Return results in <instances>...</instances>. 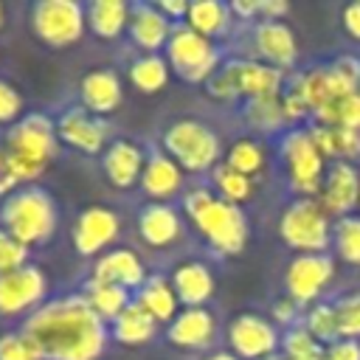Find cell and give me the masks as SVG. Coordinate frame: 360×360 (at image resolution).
Here are the masks:
<instances>
[{
    "label": "cell",
    "instance_id": "obj_37",
    "mask_svg": "<svg viewBox=\"0 0 360 360\" xmlns=\"http://www.w3.org/2000/svg\"><path fill=\"white\" fill-rule=\"evenodd\" d=\"M278 349H281V357L284 360H323V352H326V346L318 343L304 329V323H295V326L284 329Z\"/></svg>",
    "mask_w": 360,
    "mask_h": 360
},
{
    "label": "cell",
    "instance_id": "obj_50",
    "mask_svg": "<svg viewBox=\"0 0 360 360\" xmlns=\"http://www.w3.org/2000/svg\"><path fill=\"white\" fill-rule=\"evenodd\" d=\"M343 28L349 37H354L360 42V0L357 3H349L343 8Z\"/></svg>",
    "mask_w": 360,
    "mask_h": 360
},
{
    "label": "cell",
    "instance_id": "obj_22",
    "mask_svg": "<svg viewBox=\"0 0 360 360\" xmlns=\"http://www.w3.org/2000/svg\"><path fill=\"white\" fill-rule=\"evenodd\" d=\"M169 343L180 349H202L217 335V321L205 307H186L174 315V321L166 329Z\"/></svg>",
    "mask_w": 360,
    "mask_h": 360
},
{
    "label": "cell",
    "instance_id": "obj_34",
    "mask_svg": "<svg viewBox=\"0 0 360 360\" xmlns=\"http://www.w3.org/2000/svg\"><path fill=\"white\" fill-rule=\"evenodd\" d=\"M225 163L231 169H236L239 174H245V177H256L264 169L267 155H264V146L256 138H239V141H233L228 146Z\"/></svg>",
    "mask_w": 360,
    "mask_h": 360
},
{
    "label": "cell",
    "instance_id": "obj_11",
    "mask_svg": "<svg viewBox=\"0 0 360 360\" xmlns=\"http://www.w3.org/2000/svg\"><path fill=\"white\" fill-rule=\"evenodd\" d=\"M228 343L239 360H262L276 354V349L281 346V335L273 321L256 312H239L228 323Z\"/></svg>",
    "mask_w": 360,
    "mask_h": 360
},
{
    "label": "cell",
    "instance_id": "obj_2",
    "mask_svg": "<svg viewBox=\"0 0 360 360\" xmlns=\"http://www.w3.org/2000/svg\"><path fill=\"white\" fill-rule=\"evenodd\" d=\"M186 217L191 219V225L205 236V242L225 256H236L242 253L250 228H248V217L239 205L225 202L222 197H217L208 188H194L186 194L183 200Z\"/></svg>",
    "mask_w": 360,
    "mask_h": 360
},
{
    "label": "cell",
    "instance_id": "obj_16",
    "mask_svg": "<svg viewBox=\"0 0 360 360\" xmlns=\"http://www.w3.org/2000/svg\"><path fill=\"white\" fill-rule=\"evenodd\" d=\"M56 138L84 155H96L107 141V127L98 115L87 112L84 107H70L56 121Z\"/></svg>",
    "mask_w": 360,
    "mask_h": 360
},
{
    "label": "cell",
    "instance_id": "obj_28",
    "mask_svg": "<svg viewBox=\"0 0 360 360\" xmlns=\"http://www.w3.org/2000/svg\"><path fill=\"white\" fill-rule=\"evenodd\" d=\"M155 329H158V321L138 304V301H129L127 309L112 321V338L124 346H143L155 338Z\"/></svg>",
    "mask_w": 360,
    "mask_h": 360
},
{
    "label": "cell",
    "instance_id": "obj_4",
    "mask_svg": "<svg viewBox=\"0 0 360 360\" xmlns=\"http://www.w3.org/2000/svg\"><path fill=\"white\" fill-rule=\"evenodd\" d=\"M3 149L17 172L20 183L34 180L56 158V149H59L56 124L42 112H31V115L20 118L17 124H11Z\"/></svg>",
    "mask_w": 360,
    "mask_h": 360
},
{
    "label": "cell",
    "instance_id": "obj_38",
    "mask_svg": "<svg viewBox=\"0 0 360 360\" xmlns=\"http://www.w3.org/2000/svg\"><path fill=\"white\" fill-rule=\"evenodd\" d=\"M304 329L323 346H332L338 343L343 335H340V323H338V312H335V304H315L309 307V312L304 315Z\"/></svg>",
    "mask_w": 360,
    "mask_h": 360
},
{
    "label": "cell",
    "instance_id": "obj_5",
    "mask_svg": "<svg viewBox=\"0 0 360 360\" xmlns=\"http://www.w3.org/2000/svg\"><path fill=\"white\" fill-rule=\"evenodd\" d=\"M284 73L253 59H231L208 79V93L217 98H267L281 96Z\"/></svg>",
    "mask_w": 360,
    "mask_h": 360
},
{
    "label": "cell",
    "instance_id": "obj_44",
    "mask_svg": "<svg viewBox=\"0 0 360 360\" xmlns=\"http://www.w3.org/2000/svg\"><path fill=\"white\" fill-rule=\"evenodd\" d=\"M323 360H360V340L352 338H340L338 343L326 346Z\"/></svg>",
    "mask_w": 360,
    "mask_h": 360
},
{
    "label": "cell",
    "instance_id": "obj_21",
    "mask_svg": "<svg viewBox=\"0 0 360 360\" xmlns=\"http://www.w3.org/2000/svg\"><path fill=\"white\" fill-rule=\"evenodd\" d=\"M79 96H82V107L93 115H107V112H115L121 98H124V90H121V79L115 70H107V68H98V70H90L82 76V84H79Z\"/></svg>",
    "mask_w": 360,
    "mask_h": 360
},
{
    "label": "cell",
    "instance_id": "obj_9",
    "mask_svg": "<svg viewBox=\"0 0 360 360\" xmlns=\"http://www.w3.org/2000/svg\"><path fill=\"white\" fill-rule=\"evenodd\" d=\"M166 62L183 82H208L219 68V53L211 39L200 37L188 25H174L166 42Z\"/></svg>",
    "mask_w": 360,
    "mask_h": 360
},
{
    "label": "cell",
    "instance_id": "obj_41",
    "mask_svg": "<svg viewBox=\"0 0 360 360\" xmlns=\"http://www.w3.org/2000/svg\"><path fill=\"white\" fill-rule=\"evenodd\" d=\"M25 264H28V248L22 242H17L11 233L0 231V276L14 273Z\"/></svg>",
    "mask_w": 360,
    "mask_h": 360
},
{
    "label": "cell",
    "instance_id": "obj_40",
    "mask_svg": "<svg viewBox=\"0 0 360 360\" xmlns=\"http://www.w3.org/2000/svg\"><path fill=\"white\" fill-rule=\"evenodd\" d=\"M335 312H338L340 335L357 340V338H360V292L343 295V298L335 304Z\"/></svg>",
    "mask_w": 360,
    "mask_h": 360
},
{
    "label": "cell",
    "instance_id": "obj_49",
    "mask_svg": "<svg viewBox=\"0 0 360 360\" xmlns=\"http://www.w3.org/2000/svg\"><path fill=\"white\" fill-rule=\"evenodd\" d=\"M287 11H290V8H287L284 0H259V17H262V22H264V20L281 22V17H284Z\"/></svg>",
    "mask_w": 360,
    "mask_h": 360
},
{
    "label": "cell",
    "instance_id": "obj_17",
    "mask_svg": "<svg viewBox=\"0 0 360 360\" xmlns=\"http://www.w3.org/2000/svg\"><path fill=\"white\" fill-rule=\"evenodd\" d=\"M253 45H256V53L264 65L276 68V70H284V68H292L295 59H298V42H295V34L290 31V25L284 22H276V20H259L256 28H253Z\"/></svg>",
    "mask_w": 360,
    "mask_h": 360
},
{
    "label": "cell",
    "instance_id": "obj_36",
    "mask_svg": "<svg viewBox=\"0 0 360 360\" xmlns=\"http://www.w3.org/2000/svg\"><path fill=\"white\" fill-rule=\"evenodd\" d=\"M332 245L346 264L360 267V214L338 217L332 225Z\"/></svg>",
    "mask_w": 360,
    "mask_h": 360
},
{
    "label": "cell",
    "instance_id": "obj_52",
    "mask_svg": "<svg viewBox=\"0 0 360 360\" xmlns=\"http://www.w3.org/2000/svg\"><path fill=\"white\" fill-rule=\"evenodd\" d=\"M208 360H239V357H236L233 352H214Z\"/></svg>",
    "mask_w": 360,
    "mask_h": 360
},
{
    "label": "cell",
    "instance_id": "obj_27",
    "mask_svg": "<svg viewBox=\"0 0 360 360\" xmlns=\"http://www.w3.org/2000/svg\"><path fill=\"white\" fill-rule=\"evenodd\" d=\"M231 20H233L231 6L219 3V0H194V3H188V11H186V25L205 39L225 34Z\"/></svg>",
    "mask_w": 360,
    "mask_h": 360
},
{
    "label": "cell",
    "instance_id": "obj_19",
    "mask_svg": "<svg viewBox=\"0 0 360 360\" xmlns=\"http://www.w3.org/2000/svg\"><path fill=\"white\" fill-rule=\"evenodd\" d=\"M127 28H129L132 42L143 53H158L160 48H166L174 25L152 3H135V6H129V25Z\"/></svg>",
    "mask_w": 360,
    "mask_h": 360
},
{
    "label": "cell",
    "instance_id": "obj_12",
    "mask_svg": "<svg viewBox=\"0 0 360 360\" xmlns=\"http://www.w3.org/2000/svg\"><path fill=\"white\" fill-rule=\"evenodd\" d=\"M332 276H335V262L326 253H298L290 259L284 270L287 298H292L295 304H309L326 290Z\"/></svg>",
    "mask_w": 360,
    "mask_h": 360
},
{
    "label": "cell",
    "instance_id": "obj_46",
    "mask_svg": "<svg viewBox=\"0 0 360 360\" xmlns=\"http://www.w3.org/2000/svg\"><path fill=\"white\" fill-rule=\"evenodd\" d=\"M281 112H284V121H301V118H307V115H309L307 104H304V101H301V96H298V93H292V90L281 93Z\"/></svg>",
    "mask_w": 360,
    "mask_h": 360
},
{
    "label": "cell",
    "instance_id": "obj_51",
    "mask_svg": "<svg viewBox=\"0 0 360 360\" xmlns=\"http://www.w3.org/2000/svg\"><path fill=\"white\" fill-rule=\"evenodd\" d=\"M231 6V14H239V17H245V20H253V17H259V0H233V3H228Z\"/></svg>",
    "mask_w": 360,
    "mask_h": 360
},
{
    "label": "cell",
    "instance_id": "obj_24",
    "mask_svg": "<svg viewBox=\"0 0 360 360\" xmlns=\"http://www.w3.org/2000/svg\"><path fill=\"white\" fill-rule=\"evenodd\" d=\"M177 301L186 307H202L214 295V276L202 262H183L172 273Z\"/></svg>",
    "mask_w": 360,
    "mask_h": 360
},
{
    "label": "cell",
    "instance_id": "obj_47",
    "mask_svg": "<svg viewBox=\"0 0 360 360\" xmlns=\"http://www.w3.org/2000/svg\"><path fill=\"white\" fill-rule=\"evenodd\" d=\"M295 315H298V304H295L292 298H281V301L273 304V318H276L278 323H284L287 329L295 326Z\"/></svg>",
    "mask_w": 360,
    "mask_h": 360
},
{
    "label": "cell",
    "instance_id": "obj_7",
    "mask_svg": "<svg viewBox=\"0 0 360 360\" xmlns=\"http://www.w3.org/2000/svg\"><path fill=\"white\" fill-rule=\"evenodd\" d=\"M163 149L183 172L214 169L219 163V152H222L217 132L194 118H180V121L169 124L163 132Z\"/></svg>",
    "mask_w": 360,
    "mask_h": 360
},
{
    "label": "cell",
    "instance_id": "obj_29",
    "mask_svg": "<svg viewBox=\"0 0 360 360\" xmlns=\"http://www.w3.org/2000/svg\"><path fill=\"white\" fill-rule=\"evenodd\" d=\"M87 25L101 39H115L129 25V6L124 0H93L84 8Z\"/></svg>",
    "mask_w": 360,
    "mask_h": 360
},
{
    "label": "cell",
    "instance_id": "obj_35",
    "mask_svg": "<svg viewBox=\"0 0 360 360\" xmlns=\"http://www.w3.org/2000/svg\"><path fill=\"white\" fill-rule=\"evenodd\" d=\"M315 118L323 127H343V129L360 132V90L329 101L323 110L315 112Z\"/></svg>",
    "mask_w": 360,
    "mask_h": 360
},
{
    "label": "cell",
    "instance_id": "obj_1",
    "mask_svg": "<svg viewBox=\"0 0 360 360\" xmlns=\"http://www.w3.org/2000/svg\"><path fill=\"white\" fill-rule=\"evenodd\" d=\"M42 360H98L107 346V326L84 295H65L34 309L22 326Z\"/></svg>",
    "mask_w": 360,
    "mask_h": 360
},
{
    "label": "cell",
    "instance_id": "obj_33",
    "mask_svg": "<svg viewBox=\"0 0 360 360\" xmlns=\"http://www.w3.org/2000/svg\"><path fill=\"white\" fill-rule=\"evenodd\" d=\"M211 177H214V194L222 197L231 205H239L242 208V202H248L253 197V177L239 174L228 163H217L214 172H211Z\"/></svg>",
    "mask_w": 360,
    "mask_h": 360
},
{
    "label": "cell",
    "instance_id": "obj_18",
    "mask_svg": "<svg viewBox=\"0 0 360 360\" xmlns=\"http://www.w3.org/2000/svg\"><path fill=\"white\" fill-rule=\"evenodd\" d=\"M90 278L115 284L124 290H141V284L146 281V270H143V262L138 259V253H132L127 248H115V250H107L98 256Z\"/></svg>",
    "mask_w": 360,
    "mask_h": 360
},
{
    "label": "cell",
    "instance_id": "obj_3",
    "mask_svg": "<svg viewBox=\"0 0 360 360\" xmlns=\"http://www.w3.org/2000/svg\"><path fill=\"white\" fill-rule=\"evenodd\" d=\"M56 202L53 197L39 186H25L11 191L0 205V222L3 231L11 233L25 248L42 245L56 231Z\"/></svg>",
    "mask_w": 360,
    "mask_h": 360
},
{
    "label": "cell",
    "instance_id": "obj_13",
    "mask_svg": "<svg viewBox=\"0 0 360 360\" xmlns=\"http://www.w3.org/2000/svg\"><path fill=\"white\" fill-rule=\"evenodd\" d=\"M48 292V278L37 264H25L14 273L0 276V315H22L39 309V301Z\"/></svg>",
    "mask_w": 360,
    "mask_h": 360
},
{
    "label": "cell",
    "instance_id": "obj_39",
    "mask_svg": "<svg viewBox=\"0 0 360 360\" xmlns=\"http://www.w3.org/2000/svg\"><path fill=\"white\" fill-rule=\"evenodd\" d=\"M245 118L253 129L262 132H273L284 124V112H281V96H267V98H250L245 101Z\"/></svg>",
    "mask_w": 360,
    "mask_h": 360
},
{
    "label": "cell",
    "instance_id": "obj_30",
    "mask_svg": "<svg viewBox=\"0 0 360 360\" xmlns=\"http://www.w3.org/2000/svg\"><path fill=\"white\" fill-rule=\"evenodd\" d=\"M312 141L318 143V149L323 152V158H335V160H349L360 155V132L354 129H343V127H323L315 124L309 129Z\"/></svg>",
    "mask_w": 360,
    "mask_h": 360
},
{
    "label": "cell",
    "instance_id": "obj_54",
    "mask_svg": "<svg viewBox=\"0 0 360 360\" xmlns=\"http://www.w3.org/2000/svg\"><path fill=\"white\" fill-rule=\"evenodd\" d=\"M262 360H284L281 354H270V357H262Z\"/></svg>",
    "mask_w": 360,
    "mask_h": 360
},
{
    "label": "cell",
    "instance_id": "obj_26",
    "mask_svg": "<svg viewBox=\"0 0 360 360\" xmlns=\"http://www.w3.org/2000/svg\"><path fill=\"white\" fill-rule=\"evenodd\" d=\"M135 301H138L158 323H172L174 315H177V307H180L172 281L163 278V276H149V278L141 284Z\"/></svg>",
    "mask_w": 360,
    "mask_h": 360
},
{
    "label": "cell",
    "instance_id": "obj_23",
    "mask_svg": "<svg viewBox=\"0 0 360 360\" xmlns=\"http://www.w3.org/2000/svg\"><path fill=\"white\" fill-rule=\"evenodd\" d=\"M138 233L146 245L152 248H169L180 239L183 228H180V217L174 208H169L166 202H149L141 214H138Z\"/></svg>",
    "mask_w": 360,
    "mask_h": 360
},
{
    "label": "cell",
    "instance_id": "obj_43",
    "mask_svg": "<svg viewBox=\"0 0 360 360\" xmlns=\"http://www.w3.org/2000/svg\"><path fill=\"white\" fill-rule=\"evenodd\" d=\"M20 110H22L20 93H17L8 82L0 79V124H17Z\"/></svg>",
    "mask_w": 360,
    "mask_h": 360
},
{
    "label": "cell",
    "instance_id": "obj_53",
    "mask_svg": "<svg viewBox=\"0 0 360 360\" xmlns=\"http://www.w3.org/2000/svg\"><path fill=\"white\" fill-rule=\"evenodd\" d=\"M3 22H6V11H3V6H0V28H3Z\"/></svg>",
    "mask_w": 360,
    "mask_h": 360
},
{
    "label": "cell",
    "instance_id": "obj_42",
    "mask_svg": "<svg viewBox=\"0 0 360 360\" xmlns=\"http://www.w3.org/2000/svg\"><path fill=\"white\" fill-rule=\"evenodd\" d=\"M0 360H42V357L22 332H3L0 335Z\"/></svg>",
    "mask_w": 360,
    "mask_h": 360
},
{
    "label": "cell",
    "instance_id": "obj_10",
    "mask_svg": "<svg viewBox=\"0 0 360 360\" xmlns=\"http://www.w3.org/2000/svg\"><path fill=\"white\" fill-rule=\"evenodd\" d=\"M87 28L84 6L76 0H39L31 8V31L51 48H70Z\"/></svg>",
    "mask_w": 360,
    "mask_h": 360
},
{
    "label": "cell",
    "instance_id": "obj_6",
    "mask_svg": "<svg viewBox=\"0 0 360 360\" xmlns=\"http://www.w3.org/2000/svg\"><path fill=\"white\" fill-rule=\"evenodd\" d=\"M278 233L295 253H326L332 245V222L315 197L292 200L278 217Z\"/></svg>",
    "mask_w": 360,
    "mask_h": 360
},
{
    "label": "cell",
    "instance_id": "obj_15",
    "mask_svg": "<svg viewBox=\"0 0 360 360\" xmlns=\"http://www.w3.org/2000/svg\"><path fill=\"white\" fill-rule=\"evenodd\" d=\"M118 231H121V219L112 208L90 205L79 214L73 225V248L79 256H96L115 242Z\"/></svg>",
    "mask_w": 360,
    "mask_h": 360
},
{
    "label": "cell",
    "instance_id": "obj_8",
    "mask_svg": "<svg viewBox=\"0 0 360 360\" xmlns=\"http://www.w3.org/2000/svg\"><path fill=\"white\" fill-rule=\"evenodd\" d=\"M281 158L287 166V177L290 186L301 194V197H315L321 194L323 186V174H326V158L318 149V143L312 141L309 129L292 127L284 138H281Z\"/></svg>",
    "mask_w": 360,
    "mask_h": 360
},
{
    "label": "cell",
    "instance_id": "obj_25",
    "mask_svg": "<svg viewBox=\"0 0 360 360\" xmlns=\"http://www.w3.org/2000/svg\"><path fill=\"white\" fill-rule=\"evenodd\" d=\"M183 186V169L166 155V152H155L146 158L143 163V174H141V188L155 197V200H166L172 194H177Z\"/></svg>",
    "mask_w": 360,
    "mask_h": 360
},
{
    "label": "cell",
    "instance_id": "obj_32",
    "mask_svg": "<svg viewBox=\"0 0 360 360\" xmlns=\"http://www.w3.org/2000/svg\"><path fill=\"white\" fill-rule=\"evenodd\" d=\"M129 82L141 93H158L169 82V62L160 53H143L129 65Z\"/></svg>",
    "mask_w": 360,
    "mask_h": 360
},
{
    "label": "cell",
    "instance_id": "obj_48",
    "mask_svg": "<svg viewBox=\"0 0 360 360\" xmlns=\"http://www.w3.org/2000/svg\"><path fill=\"white\" fill-rule=\"evenodd\" d=\"M155 8H158L169 22H174V20H186L188 3H186V0H158Z\"/></svg>",
    "mask_w": 360,
    "mask_h": 360
},
{
    "label": "cell",
    "instance_id": "obj_55",
    "mask_svg": "<svg viewBox=\"0 0 360 360\" xmlns=\"http://www.w3.org/2000/svg\"><path fill=\"white\" fill-rule=\"evenodd\" d=\"M357 208H360V205H357Z\"/></svg>",
    "mask_w": 360,
    "mask_h": 360
},
{
    "label": "cell",
    "instance_id": "obj_14",
    "mask_svg": "<svg viewBox=\"0 0 360 360\" xmlns=\"http://www.w3.org/2000/svg\"><path fill=\"white\" fill-rule=\"evenodd\" d=\"M318 202L323 205L326 214L335 217L354 214V208L360 205V172L354 169L352 160H335L326 166Z\"/></svg>",
    "mask_w": 360,
    "mask_h": 360
},
{
    "label": "cell",
    "instance_id": "obj_20",
    "mask_svg": "<svg viewBox=\"0 0 360 360\" xmlns=\"http://www.w3.org/2000/svg\"><path fill=\"white\" fill-rule=\"evenodd\" d=\"M143 163H146V155L132 141H112L101 158V169L115 188H132L135 183H141Z\"/></svg>",
    "mask_w": 360,
    "mask_h": 360
},
{
    "label": "cell",
    "instance_id": "obj_45",
    "mask_svg": "<svg viewBox=\"0 0 360 360\" xmlns=\"http://www.w3.org/2000/svg\"><path fill=\"white\" fill-rule=\"evenodd\" d=\"M17 186H20V177H17V172H14L6 149L0 146V197L6 200L11 191H17Z\"/></svg>",
    "mask_w": 360,
    "mask_h": 360
},
{
    "label": "cell",
    "instance_id": "obj_31",
    "mask_svg": "<svg viewBox=\"0 0 360 360\" xmlns=\"http://www.w3.org/2000/svg\"><path fill=\"white\" fill-rule=\"evenodd\" d=\"M84 298H87L90 309H93L101 321H110V323H112V321L127 309V304L132 301V298H129V290L115 287V284H104V281H96V278H90V281L84 284Z\"/></svg>",
    "mask_w": 360,
    "mask_h": 360
}]
</instances>
